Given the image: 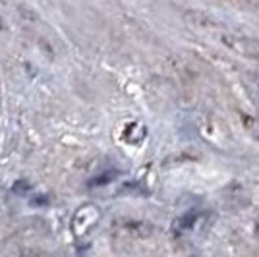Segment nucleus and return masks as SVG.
<instances>
[{
	"label": "nucleus",
	"mask_w": 259,
	"mask_h": 257,
	"mask_svg": "<svg viewBox=\"0 0 259 257\" xmlns=\"http://www.w3.org/2000/svg\"><path fill=\"white\" fill-rule=\"evenodd\" d=\"M116 172H108V174H103V176H97L93 182H89V186H103V184L108 182V178H114Z\"/></svg>",
	"instance_id": "obj_1"
},
{
	"label": "nucleus",
	"mask_w": 259,
	"mask_h": 257,
	"mask_svg": "<svg viewBox=\"0 0 259 257\" xmlns=\"http://www.w3.org/2000/svg\"><path fill=\"white\" fill-rule=\"evenodd\" d=\"M27 190H29V186H27V184H16V186H14V192H27Z\"/></svg>",
	"instance_id": "obj_2"
},
{
	"label": "nucleus",
	"mask_w": 259,
	"mask_h": 257,
	"mask_svg": "<svg viewBox=\"0 0 259 257\" xmlns=\"http://www.w3.org/2000/svg\"><path fill=\"white\" fill-rule=\"evenodd\" d=\"M0 29H2V22H0Z\"/></svg>",
	"instance_id": "obj_3"
}]
</instances>
